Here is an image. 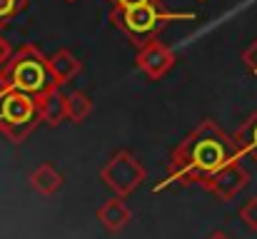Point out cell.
Wrapping results in <instances>:
<instances>
[{
    "instance_id": "obj_10",
    "label": "cell",
    "mask_w": 257,
    "mask_h": 239,
    "mask_svg": "<svg viewBox=\"0 0 257 239\" xmlns=\"http://www.w3.org/2000/svg\"><path fill=\"white\" fill-rule=\"evenodd\" d=\"M48 68H50V78H53V87H63L68 82L80 75L83 70V63L70 53V50H55L50 58H48Z\"/></svg>"
},
{
    "instance_id": "obj_5",
    "label": "cell",
    "mask_w": 257,
    "mask_h": 239,
    "mask_svg": "<svg viewBox=\"0 0 257 239\" xmlns=\"http://www.w3.org/2000/svg\"><path fill=\"white\" fill-rule=\"evenodd\" d=\"M97 177L112 194L130 197L148 179V169L130 150H115L110 159L100 167Z\"/></svg>"
},
{
    "instance_id": "obj_11",
    "label": "cell",
    "mask_w": 257,
    "mask_h": 239,
    "mask_svg": "<svg viewBox=\"0 0 257 239\" xmlns=\"http://www.w3.org/2000/svg\"><path fill=\"white\" fill-rule=\"evenodd\" d=\"M28 182H30V187H33L38 194L53 197V194H58V192L63 189L65 177H63V172H60L53 162H40L38 167H33Z\"/></svg>"
},
{
    "instance_id": "obj_6",
    "label": "cell",
    "mask_w": 257,
    "mask_h": 239,
    "mask_svg": "<svg viewBox=\"0 0 257 239\" xmlns=\"http://www.w3.org/2000/svg\"><path fill=\"white\" fill-rule=\"evenodd\" d=\"M250 172H247V167L240 162V159H235V162H230V164H225L222 169H217L212 177H207L200 187L205 189V192H210L215 199H220V202H232L247 184H250Z\"/></svg>"
},
{
    "instance_id": "obj_21",
    "label": "cell",
    "mask_w": 257,
    "mask_h": 239,
    "mask_svg": "<svg viewBox=\"0 0 257 239\" xmlns=\"http://www.w3.org/2000/svg\"><path fill=\"white\" fill-rule=\"evenodd\" d=\"M200 3H207V0H200Z\"/></svg>"
},
{
    "instance_id": "obj_13",
    "label": "cell",
    "mask_w": 257,
    "mask_h": 239,
    "mask_svg": "<svg viewBox=\"0 0 257 239\" xmlns=\"http://www.w3.org/2000/svg\"><path fill=\"white\" fill-rule=\"evenodd\" d=\"M92 110H95V102H92V97L87 92L73 90L68 95V120L73 125H83L87 117L92 115Z\"/></svg>"
},
{
    "instance_id": "obj_20",
    "label": "cell",
    "mask_w": 257,
    "mask_h": 239,
    "mask_svg": "<svg viewBox=\"0 0 257 239\" xmlns=\"http://www.w3.org/2000/svg\"><path fill=\"white\" fill-rule=\"evenodd\" d=\"M65 3H78V0H65Z\"/></svg>"
},
{
    "instance_id": "obj_19",
    "label": "cell",
    "mask_w": 257,
    "mask_h": 239,
    "mask_svg": "<svg viewBox=\"0 0 257 239\" xmlns=\"http://www.w3.org/2000/svg\"><path fill=\"white\" fill-rule=\"evenodd\" d=\"M207 239H230V237H227L225 232H212V234H210Z\"/></svg>"
},
{
    "instance_id": "obj_18",
    "label": "cell",
    "mask_w": 257,
    "mask_h": 239,
    "mask_svg": "<svg viewBox=\"0 0 257 239\" xmlns=\"http://www.w3.org/2000/svg\"><path fill=\"white\" fill-rule=\"evenodd\" d=\"M112 5V10H127V8H138V5H148V3H160V0H107Z\"/></svg>"
},
{
    "instance_id": "obj_16",
    "label": "cell",
    "mask_w": 257,
    "mask_h": 239,
    "mask_svg": "<svg viewBox=\"0 0 257 239\" xmlns=\"http://www.w3.org/2000/svg\"><path fill=\"white\" fill-rule=\"evenodd\" d=\"M242 65H245L252 75H257V38L245 48V53H242Z\"/></svg>"
},
{
    "instance_id": "obj_12",
    "label": "cell",
    "mask_w": 257,
    "mask_h": 239,
    "mask_svg": "<svg viewBox=\"0 0 257 239\" xmlns=\"http://www.w3.org/2000/svg\"><path fill=\"white\" fill-rule=\"evenodd\" d=\"M235 140L240 145L242 157H250L257 164V110H252L245 122L235 130Z\"/></svg>"
},
{
    "instance_id": "obj_2",
    "label": "cell",
    "mask_w": 257,
    "mask_h": 239,
    "mask_svg": "<svg viewBox=\"0 0 257 239\" xmlns=\"http://www.w3.org/2000/svg\"><path fill=\"white\" fill-rule=\"evenodd\" d=\"M175 20H195V13H168L160 8V3H148L127 10H112L110 23L135 45L143 48L153 40H158V33Z\"/></svg>"
},
{
    "instance_id": "obj_15",
    "label": "cell",
    "mask_w": 257,
    "mask_h": 239,
    "mask_svg": "<svg viewBox=\"0 0 257 239\" xmlns=\"http://www.w3.org/2000/svg\"><path fill=\"white\" fill-rule=\"evenodd\" d=\"M240 219H242V224L250 229V232H257V194H252L250 199H245L242 204H240Z\"/></svg>"
},
{
    "instance_id": "obj_17",
    "label": "cell",
    "mask_w": 257,
    "mask_h": 239,
    "mask_svg": "<svg viewBox=\"0 0 257 239\" xmlns=\"http://www.w3.org/2000/svg\"><path fill=\"white\" fill-rule=\"evenodd\" d=\"M13 53H15V48H13V45H10V40L0 33V70L8 65V60L13 58Z\"/></svg>"
},
{
    "instance_id": "obj_8",
    "label": "cell",
    "mask_w": 257,
    "mask_h": 239,
    "mask_svg": "<svg viewBox=\"0 0 257 239\" xmlns=\"http://www.w3.org/2000/svg\"><path fill=\"white\" fill-rule=\"evenodd\" d=\"M35 105L40 120L50 127H60L68 120V95L60 87H48L45 92L35 95Z\"/></svg>"
},
{
    "instance_id": "obj_4",
    "label": "cell",
    "mask_w": 257,
    "mask_h": 239,
    "mask_svg": "<svg viewBox=\"0 0 257 239\" xmlns=\"http://www.w3.org/2000/svg\"><path fill=\"white\" fill-rule=\"evenodd\" d=\"M40 122L43 120L33 95L0 87V135L8 142L23 145Z\"/></svg>"
},
{
    "instance_id": "obj_9",
    "label": "cell",
    "mask_w": 257,
    "mask_h": 239,
    "mask_svg": "<svg viewBox=\"0 0 257 239\" xmlns=\"http://www.w3.org/2000/svg\"><path fill=\"white\" fill-rule=\"evenodd\" d=\"M95 217H97V224L107 232V234H117V232H122L130 222H133V212H130V207L125 204V197H110V199H105L100 207H97V212H95Z\"/></svg>"
},
{
    "instance_id": "obj_14",
    "label": "cell",
    "mask_w": 257,
    "mask_h": 239,
    "mask_svg": "<svg viewBox=\"0 0 257 239\" xmlns=\"http://www.w3.org/2000/svg\"><path fill=\"white\" fill-rule=\"evenodd\" d=\"M25 8H28V0H0V28L13 23Z\"/></svg>"
},
{
    "instance_id": "obj_3",
    "label": "cell",
    "mask_w": 257,
    "mask_h": 239,
    "mask_svg": "<svg viewBox=\"0 0 257 239\" xmlns=\"http://www.w3.org/2000/svg\"><path fill=\"white\" fill-rule=\"evenodd\" d=\"M0 87L3 90H18L25 95H40L48 87H53L48 58L35 45H20L15 48L8 65L0 70Z\"/></svg>"
},
{
    "instance_id": "obj_1",
    "label": "cell",
    "mask_w": 257,
    "mask_h": 239,
    "mask_svg": "<svg viewBox=\"0 0 257 239\" xmlns=\"http://www.w3.org/2000/svg\"><path fill=\"white\" fill-rule=\"evenodd\" d=\"M240 157H242V152H240L235 135H227L225 130L217 127L215 120L205 117L197 122V127L190 135H185L170 150L168 179H165V184H158L155 192H160L168 184L177 187V189L202 184L217 169H222L225 164Z\"/></svg>"
},
{
    "instance_id": "obj_7",
    "label": "cell",
    "mask_w": 257,
    "mask_h": 239,
    "mask_svg": "<svg viewBox=\"0 0 257 239\" xmlns=\"http://www.w3.org/2000/svg\"><path fill=\"white\" fill-rule=\"evenodd\" d=\"M175 63H177L175 53L160 40H153V43L138 48V55H135V68L153 82L165 78L175 68Z\"/></svg>"
}]
</instances>
